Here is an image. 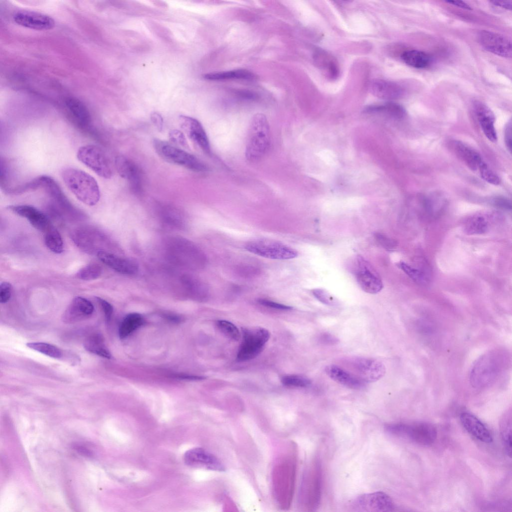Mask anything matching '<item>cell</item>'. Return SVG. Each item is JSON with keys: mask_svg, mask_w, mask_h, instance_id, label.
I'll list each match as a JSON object with an SVG mask.
<instances>
[{"mask_svg": "<svg viewBox=\"0 0 512 512\" xmlns=\"http://www.w3.org/2000/svg\"><path fill=\"white\" fill-rule=\"evenodd\" d=\"M242 340L237 360L244 362L256 357L263 350L270 337L269 331L261 327L242 328Z\"/></svg>", "mask_w": 512, "mask_h": 512, "instance_id": "cell-8", "label": "cell"}, {"mask_svg": "<svg viewBox=\"0 0 512 512\" xmlns=\"http://www.w3.org/2000/svg\"><path fill=\"white\" fill-rule=\"evenodd\" d=\"M270 144V132L266 116L256 114L249 125L245 155L248 160L255 162L267 152Z\"/></svg>", "mask_w": 512, "mask_h": 512, "instance_id": "cell-2", "label": "cell"}, {"mask_svg": "<svg viewBox=\"0 0 512 512\" xmlns=\"http://www.w3.org/2000/svg\"><path fill=\"white\" fill-rule=\"evenodd\" d=\"M179 119L180 127L188 137L204 152L209 154L210 142L202 124L198 120L186 116L181 115Z\"/></svg>", "mask_w": 512, "mask_h": 512, "instance_id": "cell-17", "label": "cell"}, {"mask_svg": "<svg viewBox=\"0 0 512 512\" xmlns=\"http://www.w3.org/2000/svg\"><path fill=\"white\" fill-rule=\"evenodd\" d=\"M452 147L456 156L472 170L477 171L484 162L480 155L465 144L457 140L452 142Z\"/></svg>", "mask_w": 512, "mask_h": 512, "instance_id": "cell-26", "label": "cell"}, {"mask_svg": "<svg viewBox=\"0 0 512 512\" xmlns=\"http://www.w3.org/2000/svg\"><path fill=\"white\" fill-rule=\"evenodd\" d=\"M66 108L73 120L82 126H88L91 122V116L88 108L80 100L68 98L65 100Z\"/></svg>", "mask_w": 512, "mask_h": 512, "instance_id": "cell-28", "label": "cell"}, {"mask_svg": "<svg viewBox=\"0 0 512 512\" xmlns=\"http://www.w3.org/2000/svg\"><path fill=\"white\" fill-rule=\"evenodd\" d=\"M350 508L357 512H391L394 504L386 494L375 492L358 496L350 502Z\"/></svg>", "mask_w": 512, "mask_h": 512, "instance_id": "cell-12", "label": "cell"}, {"mask_svg": "<svg viewBox=\"0 0 512 512\" xmlns=\"http://www.w3.org/2000/svg\"><path fill=\"white\" fill-rule=\"evenodd\" d=\"M490 2L494 6L502 8L507 10H512V0H492Z\"/></svg>", "mask_w": 512, "mask_h": 512, "instance_id": "cell-55", "label": "cell"}, {"mask_svg": "<svg viewBox=\"0 0 512 512\" xmlns=\"http://www.w3.org/2000/svg\"><path fill=\"white\" fill-rule=\"evenodd\" d=\"M169 138L174 144L187 148L188 144L184 134L178 130H172L169 132Z\"/></svg>", "mask_w": 512, "mask_h": 512, "instance_id": "cell-46", "label": "cell"}, {"mask_svg": "<svg viewBox=\"0 0 512 512\" xmlns=\"http://www.w3.org/2000/svg\"><path fill=\"white\" fill-rule=\"evenodd\" d=\"M144 323L142 316L138 313L129 314L124 318L118 330L120 338L128 336Z\"/></svg>", "mask_w": 512, "mask_h": 512, "instance_id": "cell-35", "label": "cell"}, {"mask_svg": "<svg viewBox=\"0 0 512 512\" xmlns=\"http://www.w3.org/2000/svg\"><path fill=\"white\" fill-rule=\"evenodd\" d=\"M115 166L119 175L126 180L135 193L142 190V177L137 166L128 158L120 155L115 159Z\"/></svg>", "mask_w": 512, "mask_h": 512, "instance_id": "cell-19", "label": "cell"}, {"mask_svg": "<svg viewBox=\"0 0 512 512\" xmlns=\"http://www.w3.org/2000/svg\"><path fill=\"white\" fill-rule=\"evenodd\" d=\"M478 40L488 52L503 58L512 56V42L508 38L496 32L486 30L480 32Z\"/></svg>", "mask_w": 512, "mask_h": 512, "instance_id": "cell-14", "label": "cell"}, {"mask_svg": "<svg viewBox=\"0 0 512 512\" xmlns=\"http://www.w3.org/2000/svg\"><path fill=\"white\" fill-rule=\"evenodd\" d=\"M169 258L176 264L187 268L197 270L204 267L206 258L204 252L190 241L174 238L168 244Z\"/></svg>", "mask_w": 512, "mask_h": 512, "instance_id": "cell-4", "label": "cell"}, {"mask_svg": "<svg viewBox=\"0 0 512 512\" xmlns=\"http://www.w3.org/2000/svg\"><path fill=\"white\" fill-rule=\"evenodd\" d=\"M94 311V306L90 301L84 298L76 296L64 313L62 321L67 324L78 322L90 316Z\"/></svg>", "mask_w": 512, "mask_h": 512, "instance_id": "cell-22", "label": "cell"}, {"mask_svg": "<svg viewBox=\"0 0 512 512\" xmlns=\"http://www.w3.org/2000/svg\"><path fill=\"white\" fill-rule=\"evenodd\" d=\"M512 418H504L501 426L502 442L508 456H512Z\"/></svg>", "mask_w": 512, "mask_h": 512, "instance_id": "cell-39", "label": "cell"}, {"mask_svg": "<svg viewBox=\"0 0 512 512\" xmlns=\"http://www.w3.org/2000/svg\"><path fill=\"white\" fill-rule=\"evenodd\" d=\"M26 346L50 358H59L62 356V351L58 348L46 342H28Z\"/></svg>", "mask_w": 512, "mask_h": 512, "instance_id": "cell-38", "label": "cell"}, {"mask_svg": "<svg viewBox=\"0 0 512 512\" xmlns=\"http://www.w3.org/2000/svg\"><path fill=\"white\" fill-rule=\"evenodd\" d=\"M216 324L220 330L228 338L238 340L240 336L238 328L232 322L226 320H219Z\"/></svg>", "mask_w": 512, "mask_h": 512, "instance_id": "cell-43", "label": "cell"}, {"mask_svg": "<svg viewBox=\"0 0 512 512\" xmlns=\"http://www.w3.org/2000/svg\"><path fill=\"white\" fill-rule=\"evenodd\" d=\"M376 236L380 244L386 248L392 249L394 247L395 243L394 242L386 236L378 234Z\"/></svg>", "mask_w": 512, "mask_h": 512, "instance_id": "cell-54", "label": "cell"}, {"mask_svg": "<svg viewBox=\"0 0 512 512\" xmlns=\"http://www.w3.org/2000/svg\"><path fill=\"white\" fill-rule=\"evenodd\" d=\"M446 2L464 9H466L468 10H471L472 9V8L468 4L462 1L451 0L446 1Z\"/></svg>", "mask_w": 512, "mask_h": 512, "instance_id": "cell-57", "label": "cell"}, {"mask_svg": "<svg viewBox=\"0 0 512 512\" xmlns=\"http://www.w3.org/2000/svg\"><path fill=\"white\" fill-rule=\"evenodd\" d=\"M327 375L334 382L354 390L364 388L366 382L353 374L336 365H330L325 368Z\"/></svg>", "mask_w": 512, "mask_h": 512, "instance_id": "cell-25", "label": "cell"}, {"mask_svg": "<svg viewBox=\"0 0 512 512\" xmlns=\"http://www.w3.org/2000/svg\"><path fill=\"white\" fill-rule=\"evenodd\" d=\"M316 63L326 75L334 78L338 76V68L334 58L328 53L318 50L315 55Z\"/></svg>", "mask_w": 512, "mask_h": 512, "instance_id": "cell-31", "label": "cell"}, {"mask_svg": "<svg viewBox=\"0 0 512 512\" xmlns=\"http://www.w3.org/2000/svg\"><path fill=\"white\" fill-rule=\"evenodd\" d=\"M44 242L46 247L52 252L60 254L64 251V242L58 230L51 225L44 232Z\"/></svg>", "mask_w": 512, "mask_h": 512, "instance_id": "cell-36", "label": "cell"}, {"mask_svg": "<svg viewBox=\"0 0 512 512\" xmlns=\"http://www.w3.org/2000/svg\"><path fill=\"white\" fill-rule=\"evenodd\" d=\"M487 230V221L482 215L472 216L467 220L464 226L465 232L469 234H483Z\"/></svg>", "mask_w": 512, "mask_h": 512, "instance_id": "cell-37", "label": "cell"}, {"mask_svg": "<svg viewBox=\"0 0 512 512\" xmlns=\"http://www.w3.org/2000/svg\"><path fill=\"white\" fill-rule=\"evenodd\" d=\"M512 121L510 120L504 129V141L508 150L511 152L512 151Z\"/></svg>", "mask_w": 512, "mask_h": 512, "instance_id": "cell-52", "label": "cell"}, {"mask_svg": "<svg viewBox=\"0 0 512 512\" xmlns=\"http://www.w3.org/2000/svg\"><path fill=\"white\" fill-rule=\"evenodd\" d=\"M320 338L322 342L328 344H330L331 343L334 344L335 342H338L336 338H334L331 334H322L320 336Z\"/></svg>", "mask_w": 512, "mask_h": 512, "instance_id": "cell-56", "label": "cell"}, {"mask_svg": "<svg viewBox=\"0 0 512 512\" xmlns=\"http://www.w3.org/2000/svg\"><path fill=\"white\" fill-rule=\"evenodd\" d=\"M258 302L262 306H264L266 307L273 308L274 309L281 310H290L292 308L290 306L278 303L270 300H269L264 298H260L258 300Z\"/></svg>", "mask_w": 512, "mask_h": 512, "instance_id": "cell-50", "label": "cell"}, {"mask_svg": "<svg viewBox=\"0 0 512 512\" xmlns=\"http://www.w3.org/2000/svg\"><path fill=\"white\" fill-rule=\"evenodd\" d=\"M181 282L184 290L192 298L204 301L209 296V288L207 285L200 280L190 274L184 275Z\"/></svg>", "mask_w": 512, "mask_h": 512, "instance_id": "cell-27", "label": "cell"}, {"mask_svg": "<svg viewBox=\"0 0 512 512\" xmlns=\"http://www.w3.org/2000/svg\"><path fill=\"white\" fill-rule=\"evenodd\" d=\"M314 296L321 302L327 304H334V299L326 291L321 288L314 289L312 291Z\"/></svg>", "mask_w": 512, "mask_h": 512, "instance_id": "cell-47", "label": "cell"}, {"mask_svg": "<svg viewBox=\"0 0 512 512\" xmlns=\"http://www.w3.org/2000/svg\"><path fill=\"white\" fill-rule=\"evenodd\" d=\"M478 171L482 178L486 182L494 185H498L500 183L499 177L484 162L482 164Z\"/></svg>", "mask_w": 512, "mask_h": 512, "instance_id": "cell-44", "label": "cell"}, {"mask_svg": "<svg viewBox=\"0 0 512 512\" xmlns=\"http://www.w3.org/2000/svg\"><path fill=\"white\" fill-rule=\"evenodd\" d=\"M460 419L464 428L478 440L485 443H490L492 441L489 430L476 416L466 412L460 414Z\"/></svg>", "mask_w": 512, "mask_h": 512, "instance_id": "cell-24", "label": "cell"}, {"mask_svg": "<svg viewBox=\"0 0 512 512\" xmlns=\"http://www.w3.org/2000/svg\"><path fill=\"white\" fill-rule=\"evenodd\" d=\"M281 381L284 386L288 387L305 388L311 384L309 378L298 374L285 376L282 378Z\"/></svg>", "mask_w": 512, "mask_h": 512, "instance_id": "cell-42", "label": "cell"}, {"mask_svg": "<svg viewBox=\"0 0 512 512\" xmlns=\"http://www.w3.org/2000/svg\"><path fill=\"white\" fill-rule=\"evenodd\" d=\"M12 294V286L10 283L4 282L0 286V302L2 304L7 302L10 299Z\"/></svg>", "mask_w": 512, "mask_h": 512, "instance_id": "cell-48", "label": "cell"}, {"mask_svg": "<svg viewBox=\"0 0 512 512\" xmlns=\"http://www.w3.org/2000/svg\"><path fill=\"white\" fill-rule=\"evenodd\" d=\"M8 209L26 218L36 230L44 232L51 225L48 217L36 208L28 205H10Z\"/></svg>", "mask_w": 512, "mask_h": 512, "instance_id": "cell-21", "label": "cell"}, {"mask_svg": "<svg viewBox=\"0 0 512 512\" xmlns=\"http://www.w3.org/2000/svg\"><path fill=\"white\" fill-rule=\"evenodd\" d=\"M96 298L102 309L106 320L107 322L110 321L113 312V308L112 306L106 300L101 298L96 297Z\"/></svg>", "mask_w": 512, "mask_h": 512, "instance_id": "cell-51", "label": "cell"}, {"mask_svg": "<svg viewBox=\"0 0 512 512\" xmlns=\"http://www.w3.org/2000/svg\"><path fill=\"white\" fill-rule=\"evenodd\" d=\"M176 377L178 378H181V379H188V380H203V379L204 378L202 376H190V375H186V374H182V375L180 374V375H178V376H176Z\"/></svg>", "mask_w": 512, "mask_h": 512, "instance_id": "cell-58", "label": "cell"}, {"mask_svg": "<svg viewBox=\"0 0 512 512\" xmlns=\"http://www.w3.org/2000/svg\"><path fill=\"white\" fill-rule=\"evenodd\" d=\"M79 161L104 178L112 174L110 162L104 151L99 146L87 144L79 148L76 154Z\"/></svg>", "mask_w": 512, "mask_h": 512, "instance_id": "cell-9", "label": "cell"}, {"mask_svg": "<svg viewBox=\"0 0 512 512\" xmlns=\"http://www.w3.org/2000/svg\"><path fill=\"white\" fill-rule=\"evenodd\" d=\"M357 377L366 382H374L385 374L386 368L380 362L371 358H357L350 362Z\"/></svg>", "mask_w": 512, "mask_h": 512, "instance_id": "cell-13", "label": "cell"}, {"mask_svg": "<svg viewBox=\"0 0 512 512\" xmlns=\"http://www.w3.org/2000/svg\"><path fill=\"white\" fill-rule=\"evenodd\" d=\"M184 460L186 465L190 467L220 471L224 470L220 462L212 454L202 448H192L186 452Z\"/></svg>", "mask_w": 512, "mask_h": 512, "instance_id": "cell-16", "label": "cell"}, {"mask_svg": "<svg viewBox=\"0 0 512 512\" xmlns=\"http://www.w3.org/2000/svg\"><path fill=\"white\" fill-rule=\"evenodd\" d=\"M407 65L416 68H426L430 64V56L424 52L418 50H406L401 56Z\"/></svg>", "mask_w": 512, "mask_h": 512, "instance_id": "cell-32", "label": "cell"}, {"mask_svg": "<svg viewBox=\"0 0 512 512\" xmlns=\"http://www.w3.org/2000/svg\"><path fill=\"white\" fill-rule=\"evenodd\" d=\"M370 92L382 99H394L400 95V88L396 84L384 80H374L370 84Z\"/></svg>", "mask_w": 512, "mask_h": 512, "instance_id": "cell-29", "label": "cell"}, {"mask_svg": "<svg viewBox=\"0 0 512 512\" xmlns=\"http://www.w3.org/2000/svg\"><path fill=\"white\" fill-rule=\"evenodd\" d=\"M364 111L369 114H384L396 120L402 119L406 115V112L401 105L392 102L369 106L366 108Z\"/></svg>", "mask_w": 512, "mask_h": 512, "instance_id": "cell-30", "label": "cell"}, {"mask_svg": "<svg viewBox=\"0 0 512 512\" xmlns=\"http://www.w3.org/2000/svg\"><path fill=\"white\" fill-rule=\"evenodd\" d=\"M322 495V466L316 457L306 468L302 484L300 502L306 511H314L318 507Z\"/></svg>", "mask_w": 512, "mask_h": 512, "instance_id": "cell-3", "label": "cell"}, {"mask_svg": "<svg viewBox=\"0 0 512 512\" xmlns=\"http://www.w3.org/2000/svg\"><path fill=\"white\" fill-rule=\"evenodd\" d=\"M204 79L208 80H222L231 78L253 80L255 75L251 72L245 69H238L230 71L210 72L203 76Z\"/></svg>", "mask_w": 512, "mask_h": 512, "instance_id": "cell-33", "label": "cell"}, {"mask_svg": "<svg viewBox=\"0 0 512 512\" xmlns=\"http://www.w3.org/2000/svg\"><path fill=\"white\" fill-rule=\"evenodd\" d=\"M398 266L415 282L420 284H427L428 278L422 272L414 268L404 262H400Z\"/></svg>", "mask_w": 512, "mask_h": 512, "instance_id": "cell-41", "label": "cell"}, {"mask_svg": "<svg viewBox=\"0 0 512 512\" xmlns=\"http://www.w3.org/2000/svg\"><path fill=\"white\" fill-rule=\"evenodd\" d=\"M246 250L256 255L272 260H290L296 258L298 252L284 244L272 240H256L245 246Z\"/></svg>", "mask_w": 512, "mask_h": 512, "instance_id": "cell-11", "label": "cell"}, {"mask_svg": "<svg viewBox=\"0 0 512 512\" xmlns=\"http://www.w3.org/2000/svg\"><path fill=\"white\" fill-rule=\"evenodd\" d=\"M98 258L114 270L125 275H134L138 270V266L134 260L119 257L110 252L100 250Z\"/></svg>", "mask_w": 512, "mask_h": 512, "instance_id": "cell-23", "label": "cell"}, {"mask_svg": "<svg viewBox=\"0 0 512 512\" xmlns=\"http://www.w3.org/2000/svg\"><path fill=\"white\" fill-rule=\"evenodd\" d=\"M62 180L70 191L84 204L92 206L100 198V191L96 180L79 169L68 168L62 172Z\"/></svg>", "mask_w": 512, "mask_h": 512, "instance_id": "cell-1", "label": "cell"}, {"mask_svg": "<svg viewBox=\"0 0 512 512\" xmlns=\"http://www.w3.org/2000/svg\"><path fill=\"white\" fill-rule=\"evenodd\" d=\"M150 119L157 130L162 132L164 128V120L161 115L157 112H153L150 115Z\"/></svg>", "mask_w": 512, "mask_h": 512, "instance_id": "cell-53", "label": "cell"}, {"mask_svg": "<svg viewBox=\"0 0 512 512\" xmlns=\"http://www.w3.org/2000/svg\"><path fill=\"white\" fill-rule=\"evenodd\" d=\"M154 146L158 154L166 161L196 172L208 170L207 166L194 156L170 144L154 139Z\"/></svg>", "mask_w": 512, "mask_h": 512, "instance_id": "cell-6", "label": "cell"}, {"mask_svg": "<svg viewBox=\"0 0 512 512\" xmlns=\"http://www.w3.org/2000/svg\"><path fill=\"white\" fill-rule=\"evenodd\" d=\"M472 108L486 138L492 142H496L498 136L494 124L495 116L492 111L487 105L478 100L472 103Z\"/></svg>", "mask_w": 512, "mask_h": 512, "instance_id": "cell-20", "label": "cell"}, {"mask_svg": "<svg viewBox=\"0 0 512 512\" xmlns=\"http://www.w3.org/2000/svg\"><path fill=\"white\" fill-rule=\"evenodd\" d=\"M296 466L293 460H283L276 466L273 482L276 496L283 508L290 504L294 490Z\"/></svg>", "mask_w": 512, "mask_h": 512, "instance_id": "cell-5", "label": "cell"}, {"mask_svg": "<svg viewBox=\"0 0 512 512\" xmlns=\"http://www.w3.org/2000/svg\"><path fill=\"white\" fill-rule=\"evenodd\" d=\"M84 348L98 356L110 358L111 355L106 348L102 338L99 334H93L88 337L84 343Z\"/></svg>", "mask_w": 512, "mask_h": 512, "instance_id": "cell-34", "label": "cell"}, {"mask_svg": "<svg viewBox=\"0 0 512 512\" xmlns=\"http://www.w3.org/2000/svg\"><path fill=\"white\" fill-rule=\"evenodd\" d=\"M162 214L166 220L168 222H172L179 226L181 224L180 222H183L182 216L180 212L170 206H166L162 210Z\"/></svg>", "mask_w": 512, "mask_h": 512, "instance_id": "cell-45", "label": "cell"}, {"mask_svg": "<svg viewBox=\"0 0 512 512\" xmlns=\"http://www.w3.org/2000/svg\"><path fill=\"white\" fill-rule=\"evenodd\" d=\"M13 18L18 24L35 30H48L55 25L54 20L50 16L32 11L17 12L14 14Z\"/></svg>", "mask_w": 512, "mask_h": 512, "instance_id": "cell-18", "label": "cell"}, {"mask_svg": "<svg viewBox=\"0 0 512 512\" xmlns=\"http://www.w3.org/2000/svg\"><path fill=\"white\" fill-rule=\"evenodd\" d=\"M500 362L498 356L488 352L478 358L470 372V382L476 388H483L491 384L500 372Z\"/></svg>", "mask_w": 512, "mask_h": 512, "instance_id": "cell-7", "label": "cell"}, {"mask_svg": "<svg viewBox=\"0 0 512 512\" xmlns=\"http://www.w3.org/2000/svg\"><path fill=\"white\" fill-rule=\"evenodd\" d=\"M102 272V268L99 265L91 264L80 270L76 276L79 279L90 280L98 278Z\"/></svg>", "mask_w": 512, "mask_h": 512, "instance_id": "cell-40", "label": "cell"}, {"mask_svg": "<svg viewBox=\"0 0 512 512\" xmlns=\"http://www.w3.org/2000/svg\"><path fill=\"white\" fill-rule=\"evenodd\" d=\"M356 276L362 289L366 292L374 294L383 287L381 279L372 266L362 257L358 256Z\"/></svg>", "mask_w": 512, "mask_h": 512, "instance_id": "cell-15", "label": "cell"}, {"mask_svg": "<svg viewBox=\"0 0 512 512\" xmlns=\"http://www.w3.org/2000/svg\"><path fill=\"white\" fill-rule=\"evenodd\" d=\"M490 204L494 206L504 210H510L511 202L508 198L500 196H496L490 198Z\"/></svg>", "mask_w": 512, "mask_h": 512, "instance_id": "cell-49", "label": "cell"}, {"mask_svg": "<svg viewBox=\"0 0 512 512\" xmlns=\"http://www.w3.org/2000/svg\"><path fill=\"white\" fill-rule=\"evenodd\" d=\"M386 428L388 432L392 434L406 436L415 442L422 445L432 444L437 436L435 426L426 422H418L411 424H390L386 426Z\"/></svg>", "mask_w": 512, "mask_h": 512, "instance_id": "cell-10", "label": "cell"}]
</instances>
